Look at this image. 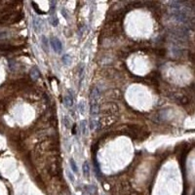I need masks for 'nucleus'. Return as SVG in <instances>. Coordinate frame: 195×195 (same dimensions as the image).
<instances>
[{
    "label": "nucleus",
    "instance_id": "f03ea898",
    "mask_svg": "<svg viewBox=\"0 0 195 195\" xmlns=\"http://www.w3.org/2000/svg\"><path fill=\"white\" fill-rule=\"evenodd\" d=\"M73 102H74V97H73L72 90H68L67 95L65 97L64 104L67 107H71L73 105Z\"/></svg>",
    "mask_w": 195,
    "mask_h": 195
},
{
    "label": "nucleus",
    "instance_id": "39448f33",
    "mask_svg": "<svg viewBox=\"0 0 195 195\" xmlns=\"http://www.w3.org/2000/svg\"><path fill=\"white\" fill-rule=\"evenodd\" d=\"M80 128H81L82 134L84 135V136H87L88 135V122L86 121V120H82V121L80 122Z\"/></svg>",
    "mask_w": 195,
    "mask_h": 195
},
{
    "label": "nucleus",
    "instance_id": "9d476101",
    "mask_svg": "<svg viewBox=\"0 0 195 195\" xmlns=\"http://www.w3.org/2000/svg\"><path fill=\"white\" fill-rule=\"evenodd\" d=\"M85 188H86V191L90 194L97 193V187L94 185H87V186H85Z\"/></svg>",
    "mask_w": 195,
    "mask_h": 195
},
{
    "label": "nucleus",
    "instance_id": "2eb2a0df",
    "mask_svg": "<svg viewBox=\"0 0 195 195\" xmlns=\"http://www.w3.org/2000/svg\"><path fill=\"white\" fill-rule=\"evenodd\" d=\"M62 16L65 17V20H68L67 13V11H65V9H62Z\"/></svg>",
    "mask_w": 195,
    "mask_h": 195
},
{
    "label": "nucleus",
    "instance_id": "6e6552de",
    "mask_svg": "<svg viewBox=\"0 0 195 195\" xmlns=\"http://www.w3.org/2000/svg\"><path fill=\"white\" fill-rule=\"evenodd\" d=\"M49 22H50V24L53 25V27H58L59 25V20L57 18L56 15H52L50 16V18H49Z\"/></svg>",
    "mask_w": 195,
    "mask_h": 195
},
{
    "label": "nucleus",
    "instance_id": "0eeeda50",
    "mask_svg": "<svg viewBox=\"0 0 195 195\" xmlns=\"http://www.w3.org/2000/svg\"><path fill=\"white\" fill-rule=\"evenodd\" d=\"M69 166H70V169L72 170V172L74 174H78V168H77L76 163H75V161H74L73 158L69 159Z\"/></svg>",
    "mask_w": 195,
    "mask_h": 195
},
{
    "label": "nucleus",
    "instance_id": "ddd939ff",
    "mask_svg": "<svg viewBox=\"0 0 195 195\" xmlns=\"http://www.w3.org/2000/svg\"><path fill=\"white\" fill-rule=\"evenodd\" d=\"M65 173H67V177L69 179V180L72 183H74V182H75V177H74V176H73V174L71 173L70 171H68V170H67L65 171Z\"/></svg>",
    "mask_w": 195,
    "mask_h": 195
},
{
    "label": "nucleus",
    "instance_id": "1a4fd4ad",
    "mask_svg": "<svg viewBox=\"0 0 195 195\" xmlns=\"http://www.w3.org/2000/svg\"><path fill=\"white\" fill-rule=\"evenodd\" d=\"M62 61L65 65H68L71 64V57L69 55H67V54H65V55L62 57Z\"/></svg>",
    "mask_w": 195,
    "mask_h": 195
},
{
    "label": "nucleus",
    "instance_id": "4468645a",
    "mask_svg": "<svg viewBox=\"0 0 195 195\" xmlns=\"http://www.w3.org/2000/svg\"><path fill=\"white\" fill-rule=\"evenodd\" d=\"M9 36V33L5 32V31H0V39H4Z\"/></svg>",
    "mask_w": 195,
    "mask_h": 195
},
{
    "label": "nucleus",
    "instance_id": "7ed1b4c3",
    "mask_svg": "<svg viewBox=\"0 0 195 195\" xmlns=\"http://www.w3.org/2000/svg\"><path fill=\"white\" fill-rule=\"evenodd\" d=\"M90 164H89L88 161H85L84 163H83L82 165V172H83V175H84L85 177H87V179H89L90 177Z\"/></svg>",
    "mask_w": 195,
    "mask_h": 195
},
{
    "label": "nucleus",
    "instance_id": "9b49d317",
    "mask_svg": "<svg viewBox=\"0 0 195 195\" xmlns=\"http://www.w3.org/2000/svg\"><path fill=\"white\" fill-rule=\"evenodd\" d=\"M62 123H64V125L65 126L67 129H69L71 127V122H70V119L68 118V116H64V118H62Z\"/></svg>",
    "mask_w": 195,
    "mask_h": 195
},
{
    "label": "nucleus",
    "instance_id": "20e7f679",
    "mask_svg": "<svg viewBox=\"0 0 195 195\" xmlns=\"http://www.w3.org/2000/svg\"><path fill=\"white\" fill-rule=\"evenodd\" d=\"M30 76L33 80H37L40 77V71L37 67H33L30 69Z\"/></svg>",
    "mask_w": 195,
    "mask_h": 195
},
{
    "label": "nucleus",
    "instance_id": "423d86ee",
    "mask_svg": "<svg viewBox=\"0 0 195 195\" xmlns=\"http://www.w3.org/2000/svg\"><path fill=\"white\" fill-rule=\"evenodd\" d=\"M41 44H42V48L44 49L45 52L48 53L49 52V43L47 41V38H46L44 35L41 37Z\"/></svg>",
    "mask_w": 195,
    "mask_h": 195
},
{
    "label": "nucleus",
    "instance_id": "f8f14e48",
    "mask_svg": "<svg viewBox=\"0 0 195 195\" xmlns=\"http://www.w3.org/2000/svg\"><path fill=\"white\" fill-rule=\"evenodd\" d=\"M78 109H79V112H80V113L84 114V112H85V102H84V101H81V102H79Z\"/></svg>",
    "mask_w": 195,
    "mask_h": 195
},
{
    "label": "nucleus",
    "instance_id": "f257e3e1",
    "mask_svg": "<svg viewBox=\"0 0 195 195\" xmlns=\"http://www.w3.org/2000/svg\"><path fill=\"white\" fill-rule=\"evenodd\" d=\"M50 45L51 47L53 48V50L55 51L56 53L61 54L62 51V42L60 41V39H58L57 37H52L50 40Z\"/></svg>",
    "mask_w": 195,
    "mask_h": 195
}]
</instances>
